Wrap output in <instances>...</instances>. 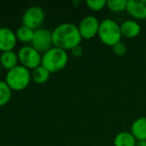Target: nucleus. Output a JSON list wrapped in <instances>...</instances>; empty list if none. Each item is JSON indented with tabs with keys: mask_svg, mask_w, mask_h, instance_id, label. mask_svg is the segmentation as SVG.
<instances>
[{
	"mask_svg": "<svg viewBox=\"0 0 146 146\" xmlns=\"http://www.w3.org/2000/svg\"><path fill=\"white\" fill-rule=\"evenodd\" d=\"M53 45L58 48L68 50L80 45L82 36L78 26L74 23L64 22L58 24L52 31Z\"/></svg>",
	"mask_w": 146,
	"mask_h": 146,
	"instance_id": "f257e3e1",
	"label": "nucleus"
},
{
	"mask_svg": "<svg viewBox=\"0 0 146 146\" xmlns=\"http://www.w3.org/2000/svg\"><path fill=\"white\" fill-rule=\"evenodd\" d=\"M68 62V53L64 49L58 47H51L49 50L42 54L41 65L49 72H57L63 69Z\"/></svg>",
	"mask_w": 146,
	"mask_h": 146,
	"instance_id": "f03ea898",
	"label": "nucleus"
},
{
	"mask_svg": "<svg viewBox=\"0 0 146 146\" xmlns=\"http://www.w3.org/2000/svg\"><path fill=\"white\" fill-rule=\"evenodd\" d=\"M31 72L28 68L18 64L14 68L7 71L5 81L12 90L20 91L26 88L31 81Z\"/></svg>",
	"mask_w": 146,
	"mask_h": 146,
	"instance_id": "7ed1b4c3",
	"label": "nucleus"
},
{
	"mask_svg": "<svg viewBox=\"0 0 146 146\" xmlns=\"http://www.w3.org/2000/svg\"><path fill=\"white\" fill-rule=\"evenodd\" d=\"M98 36L104 44L113 46L121 41L122 34L120 31V25L111 18L103 19L100 21Z\"/></svg>",
	"mask_w": 146,
	"mask_h": 146,
	"instance_id": "20e7f679",
	"label": "nucleus"
},
{
	"mask_svg": "<svg viewBox=\"0 0 146 146\" xmlns=\"http://www.w3.org/2000/svg\"><path fill=\"white\" fill-rule=\"evenodd\" d=\"M18 59L21 65L28 69H34L37 66L41 65V59L42 55L40 54L38 50L32 47L31 45H25L19 48Z\"/></svg>",
	"mask_w": 146,
	"mask_h": 146,
	"instance_id": "39448f33",
	"label": "nucleus"
},
{
	"mask_svg": "<svg viewBox=\"0 0 146 146\" xmlns=\"http://www.w3.org/2000/svg\"><path fill=\"white\" fill-rule=\"evenodd\" d=\"M45 19V12L42 7L33 5L26 9L22 15V25L36 30L40 28Z\"/></svg>",
	"mask_w": 146,
	"mask_h": 146,
	"instance_id": "423d86ee",
	"label": "nucleus"
},
{
	"mask_svg": "<svg viewBox=\"0 0 146 146\" xmlns=\"http://www.w3.org/2000/svg\"><path fill=\"white\" fill-rule=\"evenodd\" d=\"M52 31L47 28H42V27L34 30L31 46L34 47L39 52L44 53L47 50H49L52 47Z\"/></svg>",
	"mask_w": 146,
	"mask_h": 146,
	"instance_id": "0eeeda50",
	"label": "nucleus"
},
{
	"mask_svg": "<svg viewBox=\"0 0 146 146\" xmlns=\"http://www.w3.org/2000/svg\"><path fill=\"white\" fill-rule=\"evenodd\" d=\"M99 24V20L95 16H93V15L84 16L80 20L79 25H77L82 38L90 39L95 36L96 34H98Z\"/></svg>",
	"mask_w": 146,
	"mask_h": 146,
	"instance_id": "6e6552de",
	"label": "nucleus"
},
{
	"mask_svg": "<svg viewBox=\"0 0 146 146\" xmlns=\"http://www.w3.org/2000/svg\"><path fill=\"white\" fill-rule=\"evenodd\" d=\"M16 44L17 37L15 31L6 26L0 27V51L13 50Z\"/></svg>",
	"mask_w": 146,
	"mask_h": 146,
	"instance_id": "1a4fd4ad",
	"label": "nucleus"
},
{
	"mask_svg": "<svg viewBox=\"0 0 146 146\" xmlns=\"http://www.w3.org/2000/svg\"><path fill=\"white\" fill-rule=\"evenodd\" d=\"M126 11L134 20L146 19V0H127Z\"/></svg>",
	"mask_w": 146,
	"mask_h": 146,
	"instance_id": "9d476101",
	"label": "nucleus"
},
{
	"mask_svg": "<svg viewBox=\"0 0 146 146\" xmlns=\"http://www.w3.org/2000/svg\"><path fill=\"white\" fill-rule=\"evenodd\" d=\"M120 31L122 36L127 38H134L141 32V26L134 19H126L120 23Z\"/></svg>",
	"mask_w": 146,
	"mask_h": 146,
	"instance_id": "9b49d317",
	"label": "nucleus"
},
{
	"mask_svg": "<svg viewBox=\"0 0 146 146\" xmlns=\"http://www.w3.org/2000/svg\"><path fill=\"white\" fill-rule=\"evenodd\" d=\"M130 132L136 140H146V116L136 118L132 122Z\"/></svg>",
	"mask_w": 146,
	"mask_h": 146,
	"instance_id": "f8f14e48",
	"label": "nucleus"
},
{
	"mask_svg": "<svg viewBox=\"0 0 146 146\" xmlns=\"http://www.w3.org/2000/svg\"><path fill=\"white\" fill-rule=\"evenodd\" d=\"M19 59L18 54L15 52L14 50H8V51H3L0 54V63L7 70L14 68L15 66L18 65Z\"/></svg>",
	"mask_w": 146,
	"mask_h": 146,
	"instance_id": "ddd939ff",
	"label": "nucleus"
},
{
	"mask_svg": "<svg viewBox=\"0 0 146 146\" xmlns=\"http://www.w3.org/2000/svg\"><path fill=\"white\" fill-rule=\"evenodd\" d=\"M136 138L130 131H121L114 137V146H135Z\"/></svg>",
	"mask_w": 146,
	"mask_h": 146,
	"instance_id": "4468645a",
	"label": "nucleus"
},
{
	"mask_svg": "<svg viewBox=\"0 0 146 146\" xmlns=\"http://www.w3.org/2000/svg\"><path fill=\"white\" fill-rule=\"evenodd\" d=\"M50 77V72L43 65H39L31 71V78L38 84H43Z\"/></svg>",
	"mask_w": 146,
	"mask_h": 146,
	"instance_id": "2eb2a0df",
	"label": "nucleus"
},
{
	"mask_svg": "<svg viewBox=\"0 0 146 146\" xmlns=\"http://www.w3.org/2000/svg\"><path fill=\"white\" fill-rule=\"evenodd\" d=\"M16 33V37H17V40L21 41V42H30L32 41L33 38V35H34V30L29 27L25 26V25H21L19 26L18 28L16 29L15 31Z\"/></svg>",
	"mask_w": 146,
	"mask_h": 146,
	"instance_id": "dca6fc26",
	"label": "nucleus"
},
{
	"mask_svg": "<svg viewBox=\"0 0 146 146\" xmlns=\"http://www.w3.org/2000/svg\"><path fill=\"white\" fill-rule=\"evenodd\" d=\"M12 89L5 80H0V106H4L10 101Z\"/></svg>",
	"mask_w": 146,
	"mask_h": 146,
	"instance_id": "f3484780",
	"label": "nucleus"
},
{
	"mask_svg": "<svg viewBox=\"0 0 146 146\" xmlns=\"http://www.w3.org/2000/svg\"><path fill=\"white\" fill-rule=\"evenodd\" d=\"M106 6L113 12H121L126 10L127 0H107Z\"/></svg>",
	"mask_w": 146,
	"mask_h": 146,
	"instance_id": "a211bd4d",
	"label": "nucleus"
},
{
	"mask_svg": "<svg viewBox=\"0 0 146 146\" xmlns=\"http://www.w3.org/2000/svg\"><path fill=\"white\" fill-rule=\"evenodd\" d=\"M86 5L91 10L99 11L106 6V0H86Z\"/></svg>",
	"mask_w": 146,
	"mask_h": 146,
	"instance_id": "6ab92c4d",
	"label": "nucleus"
},
{
	"mask_svg": "<svg viewBox=\"0 0 146 146\" xmlns=\"http://www.w3.org/2000/svg\"><path fill=\"white\" fill-rule=\"evenodd\" d=\"M111 47H112L113 53L115 55H117V56H123V55L127 52V46H126L125 43L122 42V41H119V42H117L116 44H114L113 46H111Z\"/></svg>",
	"mask_w": 146,
	"mask_h": 146,
	"instance_id": "aec40b11",
	"label": "nucleus"
},
{
	"mask_svg": "<svg viewBox=\"0 0 146 146\" xmlns=\"http://www.w3.org/2000/svg\"><path fill=\"white\" fill-rule=\"evenodd\" d=\"M71 53L73 54V56H75V57L81 56V55L83 54V47H82L81 45H77V46L73 47V48L71 49Z\"/></svg>",
	"mask_w": 146,
	"mask_h": 146,
	"instance_id": "412c9836",
	"label": "nucleus"
},
{
	"mask_svg": "<svg viewBox=\"0 0 146 146\" xmlns=\"http://www.w3.org/2000/svg\"><path fill=\"white\" fill-rule=\"evenodd\" d=\"M135 146H146V140H137Z\"/></svg>",
	"mask_w": 146,
	"mask_h": 146,
	"instance_id": "4be33fe9",
	"label": "nucleus"
},
{
	"mask_svg": "<svg viewBox=\"0 0 146 146\" xmlns=\"http://www.w3.org/2000/svg\"><path fill=\"white\" fill-rule=\"evenodd\" d=\"M1 68H2V65H1V63H0V74H1Z\"/></svg>",
	"mask_w": 146,
	"mask_h": 146,
	"instance_id": "5701e85b",
	"label": "nucleus"
}]
</instances>
